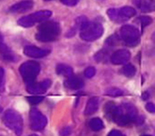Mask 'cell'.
I'll use <instances>...</instances> for the list:
<instances>
[{"mask_svg": "<svg viewBox=\"0 0 155 136\" xmlns=\"http://www.w3.org/2000/svg\"><path fill=\"white\" fill-rule=\"evenodd\" d=\"M27 99L29 103H31L32 105H36V104H39L40 102L43 101L44 97L43 96H28Z\"/></svg>", "mask_w": 155, "mask_h": 136, "instance_id": "d4e9b609", "label": "cell"}, {"mask_svg": "<svg viewBox=\"0 0 155 136\" xmlns=\"http://www.w3.org/2000/svg\"><path fill=\"white\" fill-rule=\"evenodd\" d=\"M134 3L143 12H150L154 11L155 4L153 0H134Z\"/></svg>", "mask_w": 155, "mask_h": 136, "instance_id": "4fadbf2b", "label": "cell"}, {"mask_svg": "<svg viewBox=\"0 0 155 136\" xmlns=\"http://www.w3.org/2000/svg\"><path fill=\"white\" fill-rule=\"evenodd\" d=\"M52 15V12L50 11L45 10V11H39L34 13H31L27 16H23L18 20V25L24 28H29L32 27L38 23H43L48 20Z\"/></svg>", "mask_w": 155, "mask_h": 136, "instance_id": "5b68a950", "label": "cell"}, {"mask_svg": "<svg viewBox=\"0 0 155 136\" xmlns=\"http://www.w3.org/2000/svg\"><path fill=\"white\" fill-rule=\"evenodd\" d=\"M135 67L133 65V64H126L125 66L123 67V69H122V73L126 76V77H129V78H131V77H134V76L135 75Z\"/></svg>", "mask_w": 155, "mask_h": 136, "instance_id": "7402d4cb", "label": "cell"}, {"mask_svg": "<svg viewBox=\"0 0 155 136\" xmlns=\"http://www.w3.org/2000/svg\"><path fill=\"white\" fill-rule=\"evenodd\" d=\"M45 1H50V0H45Z\"/></svg>", "mask_w": 155, "mask_h": 136, "instance_id": "e575fe53", "label": "cell"}, {"mask_svg": "<svg viewBox=\"0 0 155 136\" xmlns=\"http://www.w3.org/2000/svg\"><path fill=\"white\" fill-rule=\"evenodd\" d=\"M119 12H120L121 16L125 20H127L128 18H130V17H134L136 14L135 9H134V8H131V7H123L122 9L119 10Z\"/></svg>", "mask_w": 155, "mask_h": 136, "instance_id": "ffe728a7", "label": "cell"}, {"mask_svg": "<svg viewBox=\"0 0 155 136\" xmlns=\"http://www.w3.org/2000/svg\"><path fill=\"white\" fill-rule=\"evenodd\" d=\"M71 132V128H64L61 131V136H67L69 133Z\"/></svg>", "mask_w": 155, "mask_h": 136, "instance_id": "f546056e", "label": "cell"}, {"mask_svg": "<svg viewBox=\"0 0 155 136\" xmlns=\"http://www.w3.org/2000/svg\"><path fill=\"white\" fill-rule=\"evenodd\" d=\"M28 136H38V135H36V134H31V135H28Z\"/></svg>", "mask_w": 155, "mask_h": 136, "instance_id": "d6a6232c", "label": "cell"}, {"mask_svg": "<svg viewBox=\"0 0 155 136\" xmlns=\"http://www.w3.org/2000/svg\"><path fill=\"white\" fill-rule=\"evenodd\" d=\"M51 85V81L50 79H45L43 80L41 82H37V83H31V84L28 85L27 87V91L29 94L32 95H39V94H43L45 92H46Z\"/></svg>", "mask_w": 155, "mask_h": 136, "instance_id": "9c48e42d", "label": "cell"}, {"mask_svg": "<svg viewBox=\"0 0 155 136\" xmlns=\"http://www.w3.org/2000/svg\"><path fill=\"white\" fill-rule=\"evenodd\" d=\"M49 50H46V49H42V48H39L36 47L34 45H28V47H25L24 49V53L30 58H43L46 55L49 54Z\"/></svg>", "mask_w": 155, "mask_h": 136, "instance_id": "8fae6325", "label": "cell"}, {"mask_svg": "<svg viewBox=\"0 0 155 136\" xmlns=\"http://www.w3.org/2000/svg\"><path fill=\"white\" fill-rule=\"evenodd\" d=\"M146 110L148 111L149 112H151V113L155 112V106H154V104L153 103H148V104L146 105Z\"/></svg>", "mask_w": 155, "mask_h": 136, "instance_id": "83f0119b", "label": "cell"}, {"mask_svg": "<svg viewBox=\"0 0 155 136\" xmlns=\"http://www.w3.org/2000/svg\"><path fill=\"white\" fill-rule=\"evenodd\" d=\"M89 127L92 131H101L102 128H104V125H103V122H102V120L100 119V118H93L90 120V122H89Z\"/></svg>", "mask_w": 155, "mask_h": 136, "instance_id": "d6986e66", "label": "cell"}, {"mask_svg": "<svg viewBox=\"0 0 155 136\" xmlns=\"http://www.w3.org/2000/svg\"><path fill=\"white\" fill-rule=\"evenodd\" d=\"M105 95L107 96H113V97H116V96H120L123 95V91L118 89V88H115V87H113V88H109L105 91Z\"/></svg>", "mask_w": 155, "mask_h": 136, "instance_id": "603a6c76", "label": "cell"}, {"mask_svg": "<svg viewBox=\"0 0 155 136\" xmlns=\"http://www.w3.org/2000/svg\"><path fill=\"white\" fill-rule=\"evenodd\" d=\"M116 107H117V106H116L115 103L113 102V101L107 102L106 105H105V107H104V112H105L106 117L109 120H111V121L114 120L115 112H116Z\"/></svg>", "mask_w": 155, "mask_h": 136, "instance_id": "ac0fdd59", "label": "cell"}, {"mask_svg": "<svg viewBox=\"0 0 155 136\" xmlns=\"http://www.w3.org/2000/svg\"><path fill=\"white\" fill-rule=\"evenodd\" d=\"M142 136H151V135H142Z\"/></svg>", "mask_w": 155, "mask_h": 136, "instance_id": "836d02e7", "label": "cell"}, {"mask_svg": "<svg viewBox=\"0 0 155 136\" xmlns=\"http://www.w3.org/2000/svg\"><path fill=\"white\" fill-rule=\"evenodd\" d=\"M56 72L58 75L64 76V77H66V78H69V77H71V76H73L72 67L69 65H66V64H64V63H60L57 65Z\"/></svg>", "mask_w": 155, "mask_h": 136, "instance_id": "e0dca14e", "label": "cell"}, {"mask_svg": "<svg viewBox=\"0 0 155 136\" xmlns=\"http://www.w3.org/2000/svg\"><path fill=\"white\" fill-rule=\"evenodd\" d=\"M3 122L6 127L12 131L16 135H21L23 131L22 116L14 110H8L3 115Z\"/></svg>", "mask_w": 155, "mask_h": 136, "instance_id": "3957f363", "label": "cell"}, {"mask_svg": "<svg viewBox=\"0 0 155 136\" xmlns=\"http://www.w3.org/2000/svg\"><path fill=\"white\" fill-rule=\"evenodd\" d=\"M98 105H99V99L98 97H92L87 101L86 107L84 110V113L86 115H91L93 113H95L97 109H98Z\"/></svg>", "mask_w": 155, "mask_h": 136, "instance_id": "2e32d148", "label": "cell"}, {"mask_svg": "<svg viewBox=\"0 0 155 136\" xmlns=\"http://www.w3.org/2000/svg\"><path fill=\"white\" fill-rule=\"evenodd\" d=\"M65 86L71 90H79L83 87L84 83L81 79L79 77H75V76H71V77L67 78L65 80Z\"/></svg>", "mask_w": 155, "mask_h": 136, "instance_id": "9a60e30c", "label": "cell"}, {"mask_svg": "<svg viewBox=\"0 0 155 136\" xmlns=\"http://www.w3.org/2000/svg\"><path fill=\"white\" fill-rule=\"evenodd\" d=\"M103 34V27L98 22H88L81 30V38L86 42H93L99 39Z\"/></svg>", "mask_w": 155, "mask_h": 136, "instance_id": "277c9868", "label": "cell"}, {"mask_svg": "<svg viewBox=\"0 0 155 136\" xmlns=\"http://www.w3.org/2000/svg\"><path fill=\"white\" fill-rule=\"evenodd\" d=\"M48 124V119L36 108H32L29 112V125L33 131H42Z\"/></svg>", "mask_w": 155, "mask_h": 136, "instance_id": "ba28073f", "label": "cell"}, {"mask_svg": "<svg viewBox=\"0 0 155 136\" xmlns=\"http://www.w3.org/2000/svg\"><path fill=\"white\" fill-rule=\"evenodd\" d=\"M61 2L66 6H75L80 2V0H61Z\"/></svg>", "mask_w": 155, "mask_h": 136, "instance_id": "4316f807", "label": "cell"}, {"mask_svg": "<svg viewBox=\"0 0 155 136\" xmlns=\"http://www.w3.org/2000/svg\"><path fill=\"white\" fill-rule=\"evenodd\" d=\"M137 110L131 103H123L116 107L114 117V122L119 126H127L130 122L136 120Z\"/></svg>", "mask_w": 155, "mask_h": 136, "instance_id": "7a4b0ae2", "label": "cell"}, {"mask_svg": "<svg viewBox=\"0 0 155 136\" xmlns=\"http://www.w3.org/2000/svg\"><path fill=\"white\" fill-rule=\"evenodd\" d=\"M0 56L6 62H16L15 54L6 44L2 43H0Z\"/></svg>", "mask_w": 155, "mask_h": 136, "instance_id": "5bb4252c", "label": "cell"}, {"mask_svg": "<svg viewBox=\"0 0 155 136\" xmlns=\"http://www.w3.org/2000/svg\"><path fill=\"white\" fill-rule=\"evenodd\" d=\"M32 7H33V2L30 1V0H27V1H22L14 4L13 6L11 7L10 11L14 13H22L30 10Z\"/></svg>", "mask_w": 155, "mask_h": 136, "instance_id": "7c38bea8", "label": "cell"}, {"mask_svg": "<svg viewBox=\"0 0 155 136\" xmlns=\"http://www.w3.org/2000/svg\"><path fill=\"white\" fill-rule=\"evenodd\" d=\"M108 136H125V134H123L121 131H116V130H114V131H111L108 134Z\"/></svg>", "mask_w": 155, "mask_h": 136, "instance_id": "f1b7e54d", "label": "cell"}, {"mask_svg": "<svg viewBox=\"0 0 155 136\" xmlns=\"http://www.w3.org/2000/svg\"><path fill=\"white\" fill-rule=\"evenodd\" d=\"M4 76H5L4 69L2 67H0V85H1L3 83V81H4Z\"/></svg>", "mask_w": 155, "mask_h": 136, "instance_id": "4dcf8cb0", "label": "cell"}, {"mask_svg": "<svg viewBox=\"0 0 155 136\" xmlns=\"http://www.w3.org/2000/svg\"><path fill=\"white\" fill-rule=\"evenodd\" d=\"M61 33V27L54 21H45L38 27V31L35 35L36 40L40 42L55 41Z\"/></svg>", "mask_w": 155, "mask_h": 136, "instance_id": "6da1fadb", "label": "cell"}, {"mask_svg": "<svg viewBox=\"0 0 155 136\" xmlns=\"http://www.w3.org/2000/svg\"><path fill=\"white\" fill-rule=\"evenodd\" d=\"M120 38L130 47H136L140 42V32L131 25H125L120 28Z\"/></svg>", "mask_w": 155, "mask_h": 136, "instance_id": "52a82bcc", "label": "cell"}, {"mask_svg": "<svg viewBox=\"0 0 155 136\" xmlns=\"http://www.w3.org/2000/svg\"><path fill=\"white\" fill-rule=\"evenodd\" d=\"M107 15L109 16V18L113 21L115 22H122V21H125L119 12V10H116V9H109L107 11Z\"/></svg>", "mask_w": 155, "mask_h": 136, "instance_id": "44dd1931", "label": "cell"}, {"mask_svg": "<svg viewBox=\"0 0 155 136\" xmlns=\"http://www.w3.org/2000/svg\"><path fill=\"white\" fill-rule=\"evenodd\" d=\"M138 21L140 22V24H141V26H142L143 28L145 27H147V26L150 25L151 22H152L151 18L150 17H148V16H141V17H139L138 18Z\"/></svg>", "mask_w": 155, "mask_h": 136, "instance_id": "cb8c5ba5", "label": "cell"}, {"mask_svg": "<svg viewBox=\"0 0 155 136\" xmlns=\"http://www.w3.org/2000/svg\"><path fill=\"white\" fill-rule=\"evenodd\" d=\"M130 59V53L129 50L119 49L113 53V55L111 56V62L113 64L120 65V64L127 63Z\"/></svg>", "mask_w": 155, "mask_h": 136, "instance_id": "30bf717a", "label": "cell"}, {"mask_svg": "<svg viewBox=\"0 0 155 136\" xmlns=\"http://www.w3.org/2000/svg\"><path fill=\"white\" fill-rule=\"evenodd\" d=\"M95 74H96V69L94 67H87L86 69H85V71H84V76L86 78H93L95 76Z\"/></svg>", "mask_w": 155, "mask_h": 136, "instance_id": "484cf974", "label": "cell"}, {"mask_svg": "<svg viewBox=\"0 0 155 136\" xmlns=\"http://www.w3.org/2000/svg\"><path fill=\"white\" fill-rule=\"evenodd\" d=\"M19 71L24 81L28 85H29L33 83L39 72H40V64L36 62L28 60V62L24 63L20 66Z\"/></svg>", "mask_w": 155, "mask_h": 136, "instance_id": "8992f818", "label": "cell"}, {"mask_svg": "<svg viewBox=\"0 0 155 136\" xmlns=\"http://www.w3.org/2000/svg\"><path fill=\"white\" fill-rule=\"evenodd\" d=\"M149 97H150V95L148 94V92H146V93H144V94L142 95V99H144V100L148 99Z\"/></svg>", "mask_w": 155, "mask_h": 136, "instance_id": "1f68e13d", "label": "cell"}]
</instances>
